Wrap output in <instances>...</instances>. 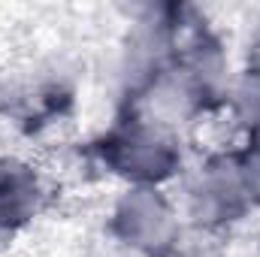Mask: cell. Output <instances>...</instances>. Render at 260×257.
Masks as SVG:
<instances>
[{"label":"cell","instance_id":"52a82bcc","mask_svg":"<svg viewBox=\"0 0 260 257\" xmlns=\"http://www.w3.org/2000/svg\"><path fill=\"white\" fill-rule=\"evenodd\" d=\"M224 115L242 133V139L260 130V67L257 64L236 67V76H233L227 100H224Z\"/></svg>","mask_w":260,"mask_h":257},{"label":"cell","instance_id":"8fae6325","mask_svg":"<svg viewBox=\"0 0 260 257\" xmlns=\"http://www.w3.org/2000/svg\"><path fill=\"white\" fill-rule=\"evenodd\" d=\"M242 148H245V151H251V154H257V157H260V130H257V133H251V136H245V139H242Z\"/></svg>","mask_w":260,"mask_h":257},{"label":"cell","instance_id":"7a4b0ae2","mask_svg":"<svg viewBox=\"0 0 260 257\" xmlns=\"http://www.w3.org/2000/svg\"><path fill=\"white\" fill-rule=\"evenodd\" d=\"M179 209L185 227L203 236H221L245 224L254 212L239 148H218L188 167Z\"/></svg>","mask_w":260,"mask_h":257},{"label":"cell","instance_id":"8992f818","mask_svg":"<svg viewBox=\"0 0 260 257\" xmlns=\"http://www.w3.org/2000/svg\"><path fill=\"white\" fill-rule=\"evenodd\" d=\"M52 188L43 167L24 154L0 151V236H15L49 209Z\"/></svg>","mask_w":260,"mask_h":257},{"label":"cell","instance_id":"9c48e42d","mask_svg":"<svg viewBox=\"0 0 260 257\" xmlns=\"http://www.w3.org/2000/svg\"><path fill=\"white\" fill-rule=\"evenodd\" d=\"M239 154H242V170H245V182H248V194H251V203H254V212H260V157L245 151L239 145Z\"/></svg>","mask_w":260,"mask_h":257},{"label":"cell","instance_id":"5b68a950","mask_svg":"<svg viewBox=\"0 0 260 257\" xmlns=\"http://www.w3.org/2000/svg\"><path fill=\"white\" fill-rule=\"evenodd\" d=\"M173 64L191 82V88L200 94V100L206 103V109L212 115L224 112V100H227L230 82L236 76V64H233V52H230L227 40L221 37V30L215 24L200 21L182 40Z\"/></svg>","mask_w":260,"mask_h":257},{"label":"cell","instance_id":"30bf717a","mask_svg":"<svg viewBox=\"0 0 260 257\" xmlns=\"http://www.w3.org/2000/svg\"><path fill=\"white\" fill-rule=\"evenodd\" d=\"M160 257H209V254H206V251H200L197 245H191V242H185V239H182L176 248H170L167 254H160Z\"/></svg>","mask_w":260,"mask_h":257},{"label":"cell","instance_id":"3957f363","mask_svg":"<svg viewBox=\"0 0 260 257\" xmlns=\"http://www.w3.org/2000/svg\"><path fill=\"white\" fill-rule=\"evenodd\" d=\"M179 200L167 188H121L106 209V236L133 257H160L185 239Z\"/></svg>","mask_w":260,"mask_h":257},{"label":"cell","instance_id":"277c9868","mask_svg":"<svg viewBox=\"0 0 260 257\" xmlns=\"http://www.w3.org/2000/svg\"><path fill=\"white\" fill-rule=\"evenodd\" d=\"M76 100V73L61 61H40L34 67H24L15 79H9L0 88V103L6 106V112L30 127L61 124L73 115Z\"/></svg>","mask_w":260,"mask_h":257},{"label":"cell","instance_id":"ba28073f","mask_svg":"<svg viewBox=\"0 0 260 257\" xmlns=\"http://www.w3.org/2000/svg\"><path fill=\"white\" fill-rule=\"evenodd\" d=\"M242 52L245 61L242 64H257L260 67V6H254L242 24Z\"/></svg>","mask_w":260,"mask_h":257},{"label":"cell","instance_id":"7c38bea8","mask_svg":"<svg viewBox=\"0 0 260 257\" xmlns=\"http://www.w3.org/2000/svg\"><path fill=\"white\" fill-rule=\"evenodd\" d=\"M0 242H3V236H0Z\"/></svg>","mask_w":260,"mask_h":257},{"label":"cell","instance_id":"6da1fadb","mask_svg":"<svg viewBox=\"0 0 260 257\" xmlns=\"http://www.w3.org/2000/svg\"><path fill=\"white\" fill-rule=\"evenodd\" d=\"M94 164L121 188H173L191 167L188 136L139 115L118 118L91 139Z\"/></svg>","mask_w":260,"mask_h":257}]
</instances>
